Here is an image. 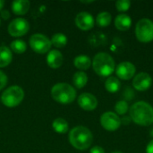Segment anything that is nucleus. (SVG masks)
Listing matches in <instances>:
<instances>
[{
  "label": "nucleus",
  "mask_w": 153,
  "mask_h": 153,
  "mask_svg": "<svg viewBox=\"0 0 153 153\" xmlns=\"http://www.w3.org/2000/svg\"><path fill=\"white\" fill-rule=\"evenodd\" d=\"M130 117L136 125L149 126L153 124V108L145 101H137L130 108Z\"/></svg>",
  "instance_id": "1"
},
{
  "label": "nucleus",
  "mask_w": 153,
  "mask_h": 153,
  "mask_svg": "<svg viewBox=\"0 0 153 153\" xmlns=\"http://www.w3.org/2000/svg\"><path fill=\"white\" fill-rule=\"evenodd\" d=\"M93 141L91 132L85 126H78L74 127L69 133V142L73 147L79 151L90 148Z\"/></svg>",
  "instance_id": "2"
},
{
  "label": "nucleus",
  "mask_w": 153,
  "mask_h": 153,
  "mask_svg": "<svg viewBox=\"0 0 153 153\" xmlns=\"http://www.w3.org/2000/svg\"><path fill=\"white\" fill-rule=\"evenodd\" d=\"M91 65L94 72L102 77L110 76L116 70V64L113 57L109 54L104 52L95 55Z\"/></svg>",
  "instance_id": "3"
},
{
  "label": "nucleus",
  "mask_w": 153,
  "mask_h": 153,
  "mask_svg": "<svg viewBox=\"0 0 153 153\" xmlns=\"http://www.w3.org/2000/svg\"><path fill=\"white\" fill-rule=\"evenodd\" d=\"M51 96L58 103L70 104L76 98V91L68 83L59 82L52 87Z\"/></svg>",
  "instance_id": "4"
},
{
  "label": "nucleus",
  "mask_w": 153,
  "mask_h": 153,
  "mask_svg": "<svg viewBox=\"0 0 153 153\" xmlns=\"http://www.w3.org/2000/svg\"><path fill=\"white\" fill-rule=\"evenodd\" d=\"M23 98H24L23 90L17 85H13L7 88L2 93L1 101L7 108H14L21 104Z\"/></svg>",
  "instance_id": "5"
},
{
  "label": "nucleus",
  "mask_w": 153,
  "mask_h": 153,
  "mask_svg": "<svg viewBox=\"0 0 153 153\" xmlns=\"http://www.w3.org/2000/svg\"><path fill=\"white\" fill-rule=\"evenodd\" d=\"M135 36L140 42L149 43L153 40V22L150 19L143 18L136 23Z\"/></svg>",
  "instance_id": "6"
},
{
  "label": "nucleus",
  "mask_w": 153,
  "mask_h": 153,
  "mask_svg": "<svg viewBox=\"0 0 153 153\" xmlns=\"http://www.w3.org/2000/svg\"><path fill=\"white\" fill-rule=\"evenodd\" d=\"M30 46L32 50L39 54H45L50 51L51 40L43 34H33L30 39Z\"/></svg>",
  "instance_id": "7"
},
{
  "label": "nucleus",
  "mask_w": 153,
  "mask_h": 153,
  "mask_svg": "<svg viewBox=\"0 0 153 153\" xmlns=\"http://www.w3.org/2000/svg\"><path fill=\"white\" fill-rule=\"evenodd\" d=\"M7 30L12 37H21L29 31L30 24L24 18H16L9 23Z\"/></svg>",
  "instance_id": "8"
},
{
  "label": "nucleus",
  "mask_w": 153,
  "mask_h": 153,
  "mask_svg": "<svg viewBox=\"0 0 153 153\" xmlns=\"http://www.w3.org/2000/svg\"><path fill=\"white\" fill-rule=\"evenodd\" d=\"M100 124L102 127L109 132L117 131L121 126V118L114 112L108 111L100 117Z\"/></svg>",
  "instance_id": "9"
},
{
  "label": "nucleus",
  "mask_w": 153,
  "mask_h": 153,
  "mask_svg": "<svg viewBox=\"0 0 153 153\" xmlns=\"http://www.w3.org/2000/svg\"><path fill=\"white\" fill-rule=\"evenodd\" d=\"M136 72L134 65L131 62L125 61L120 63L116 68V74L121 80H130L132 79Z\"/></svg>",
  "instance_id": "10"
},
{
  "label": "nucleus",
  "mask_w": 153,
  "mask_h": 153,
  "mask_svg": "<svg viewBox=\"0 0 153 153\" xmlns=\"http://www.w3.org/2000/svg\"><path fill=\"white\" fill-rule=\"evenodd\" d=\"M152 84V76L144 72L136 74L133 80V86L138 91H145L149 90Z\"/></svg>",
  "instance_id": "11"
},
{
  "label": "nucleus",
  "mask_w": 153,
  "mask_h": 153,
  "mask_svg": "<svg viewBox=\"0 0 153 153\" xmlns=\"http://www.w3.org/2000/svg\"><path fill=\"white\" fill-rule=\"evenodd\" d=\"M75 24L82 30H89L93 28L95 21L90 13L81 12L75 17Z\"/></svg>",
  "instance_id": "12"
},
{
  "label": "nucleus",
  "mask_w": 153,
  "mask_h": 153,
  "mask_svg": "<svg viewBox=\"0 0 153 153\" xmlns=\"http://www.w3.org/2000/svg\"><path fill=\"white\" fill-rule=\"evenodd\" d=\"M78 105L86 111H92L98 106L97 98L89 92L82 93L78 98Z\"/></svg>",
  "instance_id": "13"
},
{
  "label": "nucleus",
  "mask_w": 153,
  "mask_h": 153,
  "mask_svg": "<svg viewBox=\"0 0 153 153\" xmlns=\"http://www.w3.org/2000/svg\"><path fill=\"white\" fill-rule=\"evenodd\" d=\"M63 62H64V56L60 51L54 49L48 52L47 56V63L49 67L53 69L59 68L63 65Z\"/></svg>",
  "instance_id": "14"
},
{
  "label": "nucleus",
  "mask_w": 153,
  "mask_h": 153,
  "mask_svg": "<svg viewBox=\"0 0 153 153\" xmlns=\"http://www.w3.org/2000/svg\"><path fill=\"white\" fill-rule=\"evenodd\" d=\"M131 25H132V20L131 17L128 16L127 14L121 13L116 17L115 26L118 30H122V31L127 30L130 29Z\"/></svg>",
  "instance_id": "15"
},
{
  "label": "nucleus",
  "mask_w": 153,
  "mask_h": 153,
  "mask_svg": "<svg viewBox=\"0 0 153 153\" xmlns=\"http://www.w3.org/2000/svg\"><path fill=\"white\" fill-rule=\"evenodd\" d=\"M30 2L28 0H17L12 3V11L16 15H23L30 9Z\"/></svg>",
  "instance_id": "16"
},
{
  "label": "nucleus",
  "mask_w": 153,
  "mask_h": 153,
  "mask_svg": "<svg viewBox=\"0 0 153 153\" xmlns=\"http://www.w3.org/2000/svg\"><path fill=\"white\" fill-rule=\"evenodd\" d=\"M13 60L12 51L5 46L0 47V68H4L10 65Z\"/></svg>",
  "instance_id": "17"
},
{
  "label": "nucleus",
  "mask_w": 153,
  "mask_h": 153,
  "mask_svg": "<svg viewBox=\"0 0 153 153\" xmlns=\"http://www.w3.org/2000/svg\"><path fill=\"white\" fill-rule=\"evenodd\" d=\"M74 65L76 68L80 70H87L91 65V60L88 56L85 55H80L77 56L74 60Z\"/></svg>",
  "instance_id": "18"
},
{
  "label": "nucleus",
  "mask_w": 153,
  "mask_h": 153,
  "mask_svg": "<svg viewBox=\"0 0 153 153\" xmlns=\"http://www.w3.org/2000/svg\"><path fill=\"white\" fill-rule=\"evenodd\" d=\"M52 127H53V129H54V131L56 133H58V134H65V133L68 132L69 125H68V123L66 122L65 119L61 118V117H58V118H56L53 121Z\"/></svg>",
  "instance_id": "19"
},
{
  "label": "nucleus",
  "mask_w": 153,
  "mask_h": 153,
  "mask_svg": "<svg viewBox=\"0 0 153 153\" xmlns=\"http://www.w3.org/2000/svg\"><path fill=\"white\" fill-rule=\"evenodd\" d=\"M120 86H121L120 81L117 77H114V76L108 77L107 81L105 82V88L110 93H115L118 91L120 89Z\"/></svg>",
  "instance_id": "20"
},
{
  "label": "nucleus",
  "mask_w": 153,
  "mask_h": 153,
  "mask_svg": "<svg viewBox=\"0 0 153 153\" xmlns=\"http://www.w3.org/2000/svg\"><path fill=\"white\" fill-rule=\"evenodd\" d=\"M73 82H74V86L76 88L82 89V88H83L87 84V82H88V76L82 71L77 72V73H75L74 74Z\"/></svg>",
  "instance_id": "21"
},
{
  "label": "nucleus",
  "mask_w": 153,
  "mask_h": 153,
  "mask_svg": "<svg viewBox=\"0 0 153 153\" xmlns=\"http://www.w3.org/2000/svg\"><path fill=\"white\" fill-rule=\"evenodd\" d=\"M112 16L108 12H101L97 15L96 22L100 27H107L111 23Z\"/></svg>",
  "instance_id": "22"
},
{
  "label": "nucleus",
  "mask_w": 153,
  "mask_h": 153,
  "mask_svg": "<svg viewBox=\"0 0 153 153\" xmlns=\"http://www.w3.org/2000/svg\"><path fill=\"white\" fill-rule=\"evenodd\" d=\"M66 43H67V38L63 33H56L53 35L51 39V44L58 48H64L66 45Z\"/></svg>",
  "instance_id": "23"
},
{
  "label": "nucleus",
  "mask_w": 153,
  "mask_h": 153,
  "mask_svg": "<svg viewBox=\"0 0 153 153\" xmlns=\"http://www.w3.org/2000/svg\"><path fill=\"white\" fill-rule=\"evenodd\" d=\"M10 47H11V49L16 54H22L27 49V44L25 43L24 40H22V39L13 40L11 43Z\"/></svg>",
  "instance_id": "24"
},
{
  "label": "nucleus",
  "mask_w": 153,
  "mask_h": 153,
  "mask_svg": "<svg viewBox=\"0 0 153 153\" xmlns=\"http://www.w3.org/2000/svg\"><path fill=\"white\" fill-rule=\"evenodd\" d=\"M129 109L128 103L126 100H119L116 103L115 106V110L117 115H125Z\"/></svg>",
  "instance_id": "25"
},
{
  "label": "nucleus",
  "mask_w": 153,
  "mask_h": 153,
  "mask_svg": "<svg viewBox=\"0 0 153 153\" xmlns=\"http://www.w3.org/2000/svg\"><path fill=\"white\" fill-rule=\"evenodd\" d=\"M131 6V2L129 0H118L116 2L117 10L119 12H126Z\"/></svg>",
  "instance_id": "26"
},
{
  "label": "nucleus",
  "mask_w": 153,
  "mask_h": 153,
  "mask_svg": "<svg viewBox=\"0 0 153 153\" xmlns=\"http://www.w3.org/2000/svg\"><path fill=\"white\" fill-rule=\"evenodd\" d=\"M6 83H7V76L4 72L0 71V90L4 89Z\"/></svg>",
  "instance_id": "27"
},
{
  "label": "nucleus",
  "mask_w": 153,
  "mask_h": 153,
  "mask_svg": "<svg viewBox=\"0 0 153 153\" xmlns=\"http://www.w3.org/2000/svg\"><path fill=\"white\" fill-rule=\"evenodd\" d=\"M90 153H105V151L100 146H94L93 148L91 149Z\"/></svg>",
  "instance_id": "28"
},
{
  "label": "nucleus",
  "mask_w": 153,
  "mask_h": 153,
  "mask_svg": "<svg viewBox=\"0 0 153 153\" xmlns=\"http://www.w3.org/2000/svg\"><path fill=\"white\" fill-rule=\"evenodd\" d=\"M1 17L4 20H7L10 17V13L7 10H2L1 11Z\"/></svg>",
  "instance_id": "29"
},
{
  "label": "nucleus",
  "mask_w": 153,
  "mask_h": 153,
  "mask_svg": "<svg viewBox=\"0 0 153 153\" xmlns=\"http://www.w3.org/2000/svg\"><path fill=\"white\" fill-rule=\"evenodd\" d=\"M146 153H153V140L148 143L146 147Z\"/></svg>",
  "instance_id": "30"
},
{
  "label": "nucleus",
  "mask_w": 153,
  "mask_h": 153,
  "mask_svg": "<svg viewBox=\"0 0 153 153\" xmlns=\"http://www.w3.org/2000/svg\"><path fill=\"white\" fill-rule=\"evenodd\" d=\"M4 1L0 0V11H2V9H3V7H4Z\"/></svg>",
  "instance_id": "31"
},
{
  "label": "nucleus",
  "mask_w": 153,
  "mask_h": 153,
  "mask_svg": "<svg viewBox=\"0 0 153 153\" xmlns=\"http://www.w3.org/2000/svg\"><path fill=\"white\" fill-rule=\"evenodd\" d=\"M111 153H123V152H111Z\"/></svg>",
  "instance_id": "32"
},
{
  "label": "nucleus",
  "mask_w": 153,
  "mask_h": 153,
  "mask_svg": "<svg viewBox=\"0 0 153 153\" xmlns=\"http://www.w3.org/2000/svg\"><path fill=\"white\" fill-rule=\"evenodd\" d=\"M0 24H1V21H0Z\"/></svg>",
  "instance_id": "33"
}]
</instances>
